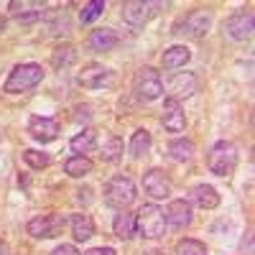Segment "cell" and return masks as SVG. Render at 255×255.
<instances>
[{"label": "cell", "mask_w": 255, "mask_h": 255, "mask_svg": "<svg viewBox=\"0 0 255 255\" xmlns=\"http://www.w3.org/2000/svg\"><path fill=\"white\" fill-rule=\"evenodd\" d=\"M46 72L41 64H33V61H26V64H18V67H13V72L8 74L5 84H3V92L8 95H23L33 87H38L41 82H44Z\"/></svg>", "instance_id": "obj_1"}, {"label": "cell", "mask_w": 255, "mask_h": 255, "mask_svg": "<svg viewBox=\"0 0 255 255\" xmlns=\"http://www.w3.org/2000/svg\"><path fill=\"white\" fill-rule=\"evenodd\" d=\"M238 145L232 143V140H217L215 145L209 148V153H207V168L215 176H232L235 174V168H238Z\"/></svg>", "instance_id": "obj_2"}, {"label": "cell", "mask_w": 255, "mask_h": 255, "mask_svg": "<svg viewBox=\"0 0 255 255\" xmlns=\"http://www.w3.org/2000/svg\"><path fill=\"white\" fill-rule=\"evenodd\" d=\"M166 217H163V209L158 204H143L135 215V235L145 238V240H158L163 238L166 232Z\"/></svg>", "instance_id": "obj_3"}, {"label": "cell", "mask_w": 255, "mask_h": 255, "mask_svg": "<svg viewBox=\"0 0 255 255\" xmlns=\"http://www.w3.org/2000/svg\"><path fill=\"white\" fill-rule=\"evenodd\" d=\"M133 95L138 102H153L163 97V79L153 67H140L133 74Z\"/></svg>", "instance_id": "obj_4"}, {"label": "cell", "mask_w": 255, "mask_h": 255, "mask_svg": "<svg viewBox=\"0 0 255 255\" xmlns=\"http://www.w3.org/2000/svg\"><path fill=\"white\" fill-rule=\"evenodd\" d=\"M105 204L113 207V209H128L135 202V184L130 176H113L108 184H105Z\"/></svg>", "instance_id": "obj_5"}, {"label": "cell", "mask_w": 255, "mask_h": 255, "mask_svg": "<svg viewBox=\"0 0 255 255\" xmlns=\"http://www.w3.org/2000/svg\"><path fill=\"white\" fill-rule=\"evenodd\" d=\"M161 8H168V3H151V0H133V3H125L120 10V18L125 26L130 28H143L148 20H151Z\"/></svg>", "instance_id": "obj_6"}, {"label": "cell", "mask_w": 255, "mask_h": 255, "mask_svg": "<svg viewBox=\"0 0 255 255\" xmlns=\"http://www.w3.org/2000/svg\"><path fill=\"white\" fill-rule=\"evenodd\" d=\"M209 28H212V10L197 8L174 26V33L184 36V38H204Z\"/></svg>", "instance_id": "obj_7"}, {"label": "cell", "mask_w": 255, "mask_h": 255, "mask_svg": "<svg viewBox=\"0 0 255 255\" xmlns=\"http://www.w3.org/2000/svg\"><path fill=\"white\" fill-rule=\"evenodd\" d=\"M64 225H67V220H64V215H38L33 217L26 230H28V235L36 238V240H51V238H59L61 235V230Z\"/></svg>", "instance_id": "obj_8"}, {"label": "cell", "mask_w": 255, "mask_h": 255, "mask_svg": "<svg viewBox=\"0 0 255 255\" xmlns=\"http://www.w3.org/2000/svg\"><path fill=\"white\" fill-rule=\"evenodd\" d=\"M199 92V79L194 72H176L171 74V79L166 82V95L181 102V100H189Z\"/></svg>", "instance_id": "obj_9"}, {"label": "cell", "mask_w": 255, "mask_h": 255, "mask_svg": "<svg viewBox=\"0 0 255 255\" xmlns=\"http://www.w3.org/2000/svg\"><path fill=\"white\" fill-rule=\"evenodd\" d=\"M26 133H28L36 143L44 145V143H51V140H56V138H59L61 125H59V120H56V118H49V115H33V118L28 120Z\"/></svg>", "instance_id": "obj_10"}, {"label": "cell", "mask_w": 255, "mask_h": 255, "mask_svg": "<svg viewBox=\"0 0 255 255\" xmlns=\"http://www.w3.org/2000/svg\"><path fill=\"white\" fill-rule=\"evenodd\" d=\"M143 189H145V194L156 202L168 199L171 197V179L166 176L163 168H148L143 174Z\"/></svg>", "instance_id": "obj_11"}, {"label": "cell", "mask_w": 255, "mask_h": 255, "mask_svg": "<svg viewBox=\"0 0 255 255\" xmlns=\"http://www.w3.org/2000/svg\"><path fill=\"white\" fill-rule=\"evenodd\" d=\"M77 82L87 90H100V87H108L113 82V72L108 67H102V64H97V61H90V64H84L82 72L77 74Z\"/></svg>", "instance_id": "obj_12"}, {"label": "cell", "mask_w": 255, "mask_h": 255, "mask_svg": "<svg viewBox=\"0 0 255 255\" xmlns=\"http://www.w3.org/2000/svg\"><path fill=\"white\" fill-rule=\"evenodd\" d=\"M253 10H238L225 20V36L230 41H245L253 36Z\"/></svg>", "instance_id": "obj_13"}, {"label": "cell", "mask_w": 255, "mask_h": 255, "mask_svg": "<svg viewBox=\"0 0 255 255\" xmlns=\"http://www.w3.org/2000/svg\"><path fill=\"white\" fill-rule=\"evenodd\" d=\"M166 225L174 230H186L191 222H194V212H191V204L186 199H171L168 207L163 209Z\"/></svg>", "instance_id": "obj_14"}, {"label": "cell", "mask_w": 255, "mask_h": 255, "mask_svg": "<svg viewBox=\"0 0 255 255\" xmlns=\"http://www.w3.org/2000/svg\"><path fill=\"white\" fill-rule=\"evenodd\" d=\"M8 10L10 15L18 20V23H36V20L44 18L46 13V5L44 3H36V0H13V3H8Z\"/></svg>", "instance_id": "obj_15"}, {"label": "cell", "mask_w": 255, "mask_h": 255, "mask_svg": "<svg viewBox=\"0 0 255 255\" xmlns=\"http://www.w3.org/2000/svg\"><path fill=\"white\" fill-rule=\"evenodd\" d=\"M161 125H163V130H168V133H181L184 130V128H186V113L181 108V102H176L171 97L163 100Z\"/></svg>", "instance_id": "obj_16"}, {"label": "cell", "mask_w": 255, "mask_h": 255, "mask_svg": "<svg viewBox=\"0 0 255 255\" xmlns=\"http://www.w3.org/2000/svg\"><path fill=\"white\" fill-rule=\"evenodd\" d=\"M118 44H120V36L113 28H95V31H90L87 38H84V46L92 54H108Z\"/></svg>", "instance_id": "obj_17"}, {"label": "cell", "mask_w": 255, "mask_h": 255, "mask_svg": "<svg viewBox=\"0 0 255 255\" xmlns=\"http://www.w3.org/2000/svg\"><path fill=\"white\" fill-rule=\"evenodd\" d=\"M222 202L220 197V191L212 186V184H197V186H191L189 191V204H197L199 209H217Z\"/></svg>", "instance_id": "obj_18"}, {"label": "cell", "mask_w": 255, "mask_h": 255, "mask_svg": "<svg viewBox=\"0 0 255 255\" xmlns=\"http://www.w3.org/2000/svg\"><path fill=\"white\" fill-rule=\"evenodd\" d=\"M97 151H100V158L105 163H118L123 158V140L115 135V133H108V130H102L97 135Z\"/></svg>", "instance_id": "obj_19"}, {"label": "cell", "mask_w": 255, "mask_h": 255, "mask_svg": "<svg viewBox=\"0 0 255 255\" xmlns=\"http://www.w3.org/2000/svg\"><path fill=\"white\" fill-rule=\"evenodd\" d=\"M44 18H46V31H49V36H69V33L74 31V20L69 18V10H64V8L46 10Z\"/></svg>", "instance_id": "obj_20"}, {"label": "cell", "mask_w": 255, "mask_h": 255, "mask_svg": "<svg viewBox=\"0 0 255 255\" xmlns=\"http://www.w3.org/2000/svg\"><path fill=\"white\" fill-rule=\"evenodd\" d=\"M69 230H72V238L77 243H87L92 235H95V222L90 215H84V212H77V215H69L67 220Z\"/></svg>", "instance_id": "obj_21"}, {"label": "cell", "mask_w": 255, "mask_h": 255, "mask_svg": "<svg viewBox=\"0 0 255 255\" xmlns=\"http://www.w3.org/2000/svg\"><path fill=\"white\" fill-rule=\"evenodd\" d=\"M95 145H97V130L95 128H82V133H77L69 140V151L74 156H87L95 151Z\"/></svg>", "instance_id": "obj_22"}, {"label": "cell", "mask_w": 255, "mask_h": 255, "mask_svg": "<svg viewBox=\"0 0 255 255\" xmlns=\"http://www.w3.org/2000/svg\"><path fill=\"white\" fill-rule=\"evenodd\" d=\"M191 59V51L184 46V44H176V46H168L161 56V67L174 72V69H184V64H189Z\"/></svg>", "instance_id": "obj_23"}, {"label": "cell", "mask_w": 255, "mask_h": 255, "mask_svg": "<svg viewBox=\"0 0 255 255\" xmlns=\"http://www.w3.org/2000/svg\"><path fill=\"white\" fill-rule=\"evenodd\" d=\"M113 232L118 240H130L135 238V215L128 209H118V215L113 220Z\"/></svg>", "instance_id": "obj_24"}, {"label": "cell", "mask_w": 255, "mask_h": 255, "mask_svg": "<svg viewBox=\"0 0 255 255\" xmlns=\"http://www.w3.org/2000/svg\"><path fill=\"white\" fill-rule=\"evenodd\" d=\"M95 171V163L90 161V156H69L64 161V174L72 179H84Z\"/></svg>", "instance_id": "obj_25"}, {"label": "cell", "mask_w": 255, "mask_h": 255, "mask_svg": "<svg viewBox=\"0 0 255 255\" xmlns=\"http://www.w3.org/2000/svg\"><path fill=\"white\" fill-rule=\"evenodd\" d=\"M151 145H153L151 133H148L145 128H138V130L130 135V143H128V151H130V156H133V158H143L148 151H151Z\"/></svg>", "instance_id": "obj_26"}, {"label": "cell", "mask_w": 255, "mask_h": 255, "mask_svg": "<svg viewBox=\"0 0 255 255\" xmlns=\"http://www.w3.org/2000/svg\"><path fill=\"white\" fill-rule=\"evenodd\" d=\"M194 143H191L189 138H174L171 143H168V156H171L176 163H189L191 158H194Z\"/></svg>", "instance_id": "obj_27"}, {"label": "cell", "mask_w": 255, "mask_h": 255, "mask_svg": "<svg viewBox=\"0 0 255 255\" xmlns=\"http://www.w3.org/2000/svg\"><path fill=\"white\" fill-rule=\"evenodd\" d=\"M74 61H77V49H74L72 44H61V46H56V49L51 51V67H54L56 72L67 69L69 64H74Z\"/></svg>", "instance_id": "obj_28"}, {"label": "cell", "mask_w": 255, "mask_h": 255, "mask_svg": "<svg viewBox=\"0 0 255 255\" xmlns=\"http://www.w3.org/2000/svg\"><path fill=\"white\" fill-rule=\"evenodd\" d=\"M23 161L28 168H33V171H44V168L51 166V156L44 153V151H36V148H26L23 151Z\"/></svg>", "instance_id": "obj_29"}, {"label": "cell", "mask_w": 255, "mask_h": 255, "mask_svg": "<svg viewBox=\"0 0 255 255\" xmlns=\"http://www.w3.org/2000/svg\"><path fill=\"white\" fill-rule=\"evenodd\" d=\"M176 255H207V245L202 240H194V238H181L174 248Z\"/></svg>", "instance_id": "obj_30"}, {"label": "cell", "mask_w": 255, "mask_h": 255, "mask_svg": "<svg viewBox=\"0 0 255 255\" xmlns=\"http://www.w3.org/2000/svg\"><path fill=\"white\" fill-rule=\"evenodd\" d=\"M105 13V0H92V3H84L79 10V23H92L95 18H100Z\"/></svg>", "instance_id": "obj_31"}, {"label": "cell", "mask_w": 255, "mask_h": 255, "mask_svg": "<svg viewBox=\"0 0 255 255\" xmlns=\"http://www.w3.org/2000/svg\"><path fill=\"white\" fill-rule=\"evenodd\" d=\"M74 120L77 123H90L92 120V105H77L74 108Z\"/></svg>", "instance_id": "obj_32"}, {"label": "cell", "mask_w": 255, "mask_h": 255, "mask_svg": "<svg viewBox=\"0 0 255 255\" xmlns=\"http://www.w3.org/2000/svg\"><path fill=\"white\" fill-rule=\"evenodd\" d=\"M74 194H77V202H79V204H84V207H87V204H92V202H95V197H92L95 191H92L90 186H82V189H77Z\"/></svg>", "instance_id": "obj_33"}, {"label": "cell", "mask_w": 255, "mask_h": 255, "mask_svg": "<svg viewBox=\"0 0 255 255\" xmlns=\"http://www.w3.org/2000/svg\"><path fill=\"white\" fill-rule=\"evenodd\" d=\"M51 255H82L74 245H69V243H61V245H56L54 250H51Z\"/></svg>", "instance_id": "obj_34"}, {"label": "cell", "mask_w": 255, "mask_h": 255, "mask_svg": "<svg viewBox=\"0 0 255 255\" xmlns=\"http://www.w3.org/2000/svg\"><path fill=\"white\" fill-rule=\"evenodd\" d=\"M82 255H118L115 248H108V245H100V248H90L87 253H82Z\"/></svg>", "instance_id": "obj_35"}, {"label": "cell", "mask_w": 255, "mask_h": 255, "mask_svg": "<svg viewBox=\"0 0 255 255\" xmlns=\"http://www.w3.org/2000/svg\"><path fill=\"white\" fill-rule=\"evenodd\" d=\"M5 31H8V18L0 13V33H5Z\"/></svg>", "instance_id": "obj_36"}, {"label": "cell", "mask_w": 255, "mask_h": 255, "mask_svg": "<svg viewBox=\"0 0 255 255\" xmlns=\"http://www.w3.org/2000/svg\"><path fill=\"white\" fill-rule=\"evenodd\" d=\"M0 255H10V248L5 243H0Z\"/></svg>", "instance_id": "obj_37"}, {"label": "cell", "mask_w": 255, "mask_h": 255, "mask_svg": "<svg viewBox=\"0 0 255 255\" xmlns=\"http://www.w3.org/2000/svg\"><path fill=\"white\" fill-rule=\"evenodd\" d=\"M143 255H166V253H163V250H145Z\"/></svg>", "instance_id": "obj_38"}]
</instances>
